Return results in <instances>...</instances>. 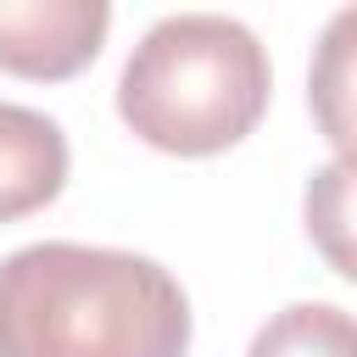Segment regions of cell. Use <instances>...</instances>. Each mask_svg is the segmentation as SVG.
<instances>
[{"mask_svg":"<svg viewBox=\"0 0 357 357\" xmlns=\"http://www.w3.org/2000/svg\"><path fill=\"white\" fill-rule=\"evenodd\" d=\"M67 184V134L33 112L0 100V223L50 206Z\"/></svg>","mask_w":357,"mask_h":357,"instance_id":"277c9868","label":"cell"},{"mask_svg":"<svg viewBox=\"0 0 357 357\" xmlns=\"http://www.w3.org/2000/svg\"><path fill=\"white\" fill-rule=\"evenodd\" d=\"M245 357H357L351 312L335 301H296L257 329Z\"/></svg>","mask_w":357,"mask_h":357,"instance_id":"5b68a950","label":"cell"},{"mask_svg":"<svg viewBox=\"0 0 357 357\" xmlns=\"http://www.w3.org/2000/svg\"><path fill=\"white\" fill-rule=\"evenodd\" d=\"M346 22L351 17H335V28H329V39H324V56H329V78H318V100H324V128H329V139L340 145V156H346V112H340V84H346Z\"/></svg>","mask_w":357,"mask_h":357,"instance_id":"52a82bcc","label":"cell"},{"mask_svg":"<svg viewBox=\"0 0 357 357\" xmlns=\"http://www.w3.org/2000/svg\"><path fill=\"white\" fill-rule=\"evenodd\" d=\"M273 95L262 39L218 11L162 17L117 78L123 123L167 156H218L240 145Z\"/></svg>","mask_w":357,"mask_h":357,"instance_id":"7a4b0ae2","label":"cell"},{"mask_svg":"<svg viewBox=\"0 0 357 357\" xmlns=\"http://www.w3.org/2000/svg\"><path fill=\"white\" fill-rule=\"evenodd\" d=\"M112 28V0H0V73L61 84L84 73Z\"/></svg>","mask_w":357,"mask_h":357,"instance_id":"3957f363","label":"cell"},{"mask_svg":"<svg viewBox=\"0 0 357 357\" xmlns=\"http://www.w3.org/2000/svg\"><path fill=\"white\" fill-rule=\"evenodd\" d=\"M351 178V162L340 156V162H329L312 184H307V229L318 234V245L329 251V262L340 268V273H351V251H346V184Z\"/></svg>","mask_w":357,"mask_h":357,"instance_id":"8992f818","label":"cell"},{"mask_svg":"<svg viewBox=\"0 0 357 357\" xmlns=\"http://www.w3.org/2000/svg\"><path fill=\"white\" fill-rule=\"evenodd\" d=\"M190 301L134 251L45 240L0 262V357H184Z\"/></svg>","mask_w":357,"mask_h":357,"instance_id":"6da1fadb","label":"cell"}]
</instances>
